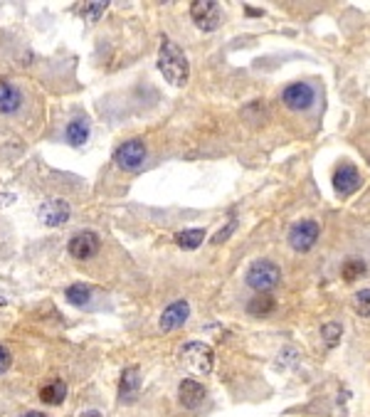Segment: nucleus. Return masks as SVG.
Listing matches in <instances>:
<instances>
[{
    "label": "nucleus",
    "instance_id": "24",
    "mask_svg": "<svg viewBox=\"0 0 370 417\" xmlns=\"http://www.w3.org/2000/svg\"><path fill=\"white\" fill-rule=\"evenodd\" d=\"M235 227H237V223H235V220H229V223H227V227H225V230H220L218 235L212 237V242H215V245H223V242L227 240V237L232 235V232H235Z\"/></svg>",
    "mask_w": 370,
    "mask_h": 417
},
{
    "label": "nucleus",
    "instance_id": "9",
    "mask_svg": "<svg viewBox=\"0 0 370 417\" xmlns=\"http://www.w3.org/2000/svg\"><path fill=\"white\" fill-rule=\"evenodd\" d=\"M99 245H101V240H99L96 232H92V230H82V232H76V235L72 237L70 245H67V250H70V254L74 259H89L99 252Z\"/></svg>",
    "mask_w": 370,
    "mask_h": 417
},
{
    "label": "nucleus",
    "instance_id": "14",
    "mask_svg": "<svg viewBox=\"0 0 370 417\" xmlns=\"http://www.w3.org/2000/svg\"><path fill=\"white\" fill-rule=\"evenodd\" d=\"M65 398H67V385L59 378H52V380H48L40 388V400L45 405H62Z\"/></svg>",
    "mask_w": 370,
    "mask_h": 417
},
{
    "label": "nucleus",
    "instance_id": "16",
    "mask_svg": "<svg viewBox=\"0 0 370 417\" xmlns=\"http://www.w3.org/2000/svg\"><path fill=\"white\" fill-rule=\"evenodd\" d=\"M65 136L72 146H82V143L89 139V123L84 121V119H74V121L67 123Z\"/></svg>",
    "mask_w": 370,
    "mask_h": 417
},
{
    "label": "nucleus",
    "instance_id": "5",
    "mask_svg": "<svg viewBox=\"0 0 370 417\" xmlns=\"http://www.w3.org/2000/svg\"><path fill=\"white\" fill-rule=\"evenodd\" d=\"M318 232H321V227H318L316 220H301V223H296L294 227L289 230V245L296 252H309L316 245Z\"/></svg>",
    "mask_w": 370,
    "mask_h": 417
},
{
    "label": "nucleus",
    "instance_id": "7",
    "mask_svg": "<svg viewBox=\"0 0 370 417\" xmlns=\"http://www.w3.org/2000/svg\"><path fill=\"white\" fill-rule=\"evenodd\" d=\"M314 99H316V92H314L311 84H306V82L289 84L282 92V101L291 112H304V109H309V106L314 104Z\"/></svg>",
    "mask_w": 370,
    "mask_h": 417
},
{
    "label": "nucleus",
    "instance_id": "15",
    "mask_svg": "<svg viewBox=\"0 0 370 417\" xmlns=\"http://www.w3.org/2000/svg\"><path fill=\"white\" fill-rule=\"evenodd\" d=\"M138 388H141V376H138V368H126L121 376V385H119V395L126 403H134L136 395H138Z\"/></svg>",
    "mask_w": 370,
    "mask_h": 417
},
{
    "label": "nucleus",
    "instance_id": "1",
    "mask_svg": "<svg viewBox=\"0 0 370 417\" xmlns=\"http://www.w3.org/2000/svg\"><path fill=\"white\" fill-rule=\"evenodd\" d=\"M158 70H161V74L168 79V84H173V87H185L190 79L188 57H185L183 50L178 48L173 40H168V37H163V42H161Z\"/></svg>",
    "mask_w": 370,
    "mask_h": 417
},
{
    "label": "nucleus",
    "instance_id": "22",
    "mask_svg": "<svg viewBox=\"0 0 370 417\" xmlns=\"http://www.w3.org/2000/svg\"><path fill=\"white\" fill-rule=\"evenodd\" d=\"M353 309H356V314L363 318L370 316V289H360L358 294L353 296Z\"/></svg>",
    "mask_w": 370,
    "mask_h": 417
},
{
    "label": "nucleus",
    "instance_id": "3",
    "mask_svg": "<svg viewBox=\"0 0 370 417\" xmlns=\"http://www.w3.org/2000/svg\"><path fill=\"white\" fill-rule=\"evenodd\" d=\"M181 356H183V360H185V365H188L190 370H195V373H203V376H207V373L212 370V363H215L212 348L207 346V343H203V341H188L185 346H183Z\"/></svg>",
    "mask_w": 370,
    "mask_h": 417
},
{
    "label": "nucleus",
    "instance_id": "2",
    "mask_svg": "<svg viewBox=\"0 0 370 417\" xmlns=\"http://www.w3.org/2000/svg\"><path fill=\"white\" fill-rule=\"evenodd\" d=\"M245 279L249 287L257 289L259 294H269L271 289L282 282V269H279L274 262H269V259H257V262L247 269Z\"/></svg>",
    "mask_w": 370,
    "mask_h": 417
},
{
    "label": "nucleus",
    "instance_id": "6",
    "mask_svg": "<svg viewBox=\"0 0 370 417\" xmlns=\"http://www.w3.org/2000/svg\"><path fill=\"white\" fill-rule=\"evenodd\" d=\"M190 18L198 25L200 30H215L223 20V12H220V3L215 0H195L190 6Z\"/></svg>",
    "mask_w": 370,
    "mask_h": 417
},
{
    "label": "nucleus",
    "instance_id": "12",
    "mask_svg": "<svg viewBox=\"0 0 370 417\" xmlns=\"http://www.w3.org/2000/svg\"><path fill=\"white\" fill-rule=\"evenodd\" d=\"M205 388H203V383L193 380V378H185L181 380L178 385V398H181V405L188 407V410H195V407L203 405V400H205Z\"/></svg>",
    "mask_w": 370,
    "mask_h": 417
},
{
    "label": "nucleus",
    "instance_id": "10",
    "mask_svg": "<svg viewBox=\"0 0 370 417\" xmlns=\"http://www.w3.org/2000/svg\"><path fill=\"white\" fill-rule=\"evenodd\" d=\"M37 215H40V220L45 225H50V227H57V225L67 223L70 220V203L62 198H54V200H45L40 205V210H37Z\"/></svg>",
    "mask_w": 370,
    "mask_h": 417
},
{
    "label": "nucleus",
    "instance_id": "17",
    "mask_svg": "<svg viewBox=\"0 0 370 417\" xmlns=\"http://www.w3.org/2000/svg\"><path fill=\"white\" fill-rule=\"evenodd\" d=\"M203 240H205V230H200V227L183 230V232L176 235V245L181 247V250H198V247L203 245Z\"/></svg>",
    "mask_w": 370,
    "mask_h": 417
},
{
    "label": "nucleus",
    "instance_id": "21",
    "mask_svg": "<svg viewBox=\"0 0 370 417\" xmlns=\"http://www.w3.org/2000/svg\"><path fill=\"white\" fill-rule=\"evenodd\" d=\"M341 334H343V329H341V323H336V321H326L321 326V336H323V341L329 343V346H336V343L341 341Z\"/></svg>",
    "mask_w": 370,
    "mask_h": 417
},
{
    "label": "nucleus",
    "instance_id": "18",
    "mask_svg": "<svg viewBox=\"0 0 370 417\" xmlns=\"http://www.w3.org/2000/svg\"><path fill=\"white\" fill-rule=\"evenodd\" d=\"M274 306H276V301L271 294H257L249 304H247V312L252 314V316H269V314L274 312Z\"/></svg>",
    "mask_w": 370,
    "mask_h": 417
},
{
    "label": "nucleus",
    "instance_id": "11",
    "mask_svg": "<svg viewBox=\"0 0 370 417\" xmlns=\"http://www.w3.org/2000/svg\"><path fill=\"white\" fill-rule=\"evenodd\" d=\"M188 316H190V304L185 299H178V301H173V304L165 306L158 323L163 331H176L188 321Z\"/></svg>",
    "mask_w": 370,
    "mask_h": 417
},
{
    "label": "nucleus",
    "instance_id": "25",
    "mask_svg": "<svg viewBox=\"0 0 370 417\" xmlns=\"http://www.w3.org/2000/svg\"><path fill=\"white\" fill-rule=\"evenodd\" d=\"M10 363H12L10 351H8L6 346H0V373H6V370L10 368Z\"/></svg>",
    "mask_w": 370,
    "mask_h": 417
},
{
    "label": "nucleus",
    "instance_id": "8",
    "mask_svg": "<svg viewBox=\"0 0 370 417\" xmlns=\"http://www.w3.org/2000/svg\"><path fill=\"white\" fill-rule=\"evenodd\" d=\"M360 183H363V178H360L358 168L353 163H341L333 171V190L341 198H348V195L356 193L360 188Z\"/></svg>",
    "mask_w": 370,
    "mask_h": 417
},
{
    "label": "nucleus",
    "instance_id": "27",
    "mask_svg": "<svg viewBox=\"0 0 370 417\" xmlns=\"http://www.w3.org/2000/svg\"><path fill=\"white\" fill-rule=\"evenodd\" d=\"M20 417H48V415H42V412H37V410H30V412H25V415H20Z\"/></svg>",
    "mask_w": 370,
    "mask_h": 417
},
{
    "label": "nucleus",
    "instance_id": "26",
    "mask_svg": "<svg viewBox=\"0 0 370 417\" xmlns=\"http://www.w3.org/2000/svg\"><path fill=\"white\" fill-rule=\"evenodd\" d=\"M79 417H104L101 412H96V410H87V412H82Z\"/></svg>",
    "mask_w": 370,
    "mask_h": 417
},
{
    "label": "nucleus",
    "instance_id": "19",
    "mask_svg": "<svg viewBox=\"0 0 370 417\" xmlns=\"http://www.w3.org/2000/svg\"><path fill=\"white\" fill-rule=\"evenodd\" d=\"M363 274H365L363 259H348V262H343V267H341L343 282H356V279H360Z\"/></svg>",
    "mask_w": 370,
    "mask_h": 417
},
{
    "label": "nucleus",
    "instance_id": "13",
    "mask_svg": "<svg viewBox=\"0 0 370 417\" xmlns=\"http://www.w3.org/2000/svg\"><path fill=\"white\" fill-rule=\"evenodd\" d=\"M23 106V94L20 89L10 82L0 79V114H15Z\"/></svg>",
    "mask_w": 370,
    "mask_h": 417
},
{
    "label": "nucleus",
    "instance_id": "23",
    "mask_svg": "<svg viewBox=\"0 0 370 417\" xmlns=\"http://www.w3.org/2000/svg\"><path fill=\"white\" fill-rule=\"evenodd\" d=\"M106 6H109V3H104V0H92V3H84V8H82V18H84V20H89V23H96V20H99L101 12L106 10Z\"/></svg>",
    "mask_w": 370,
    "mask_h": 417
},
{
    "label": "nucleus",
    "instance_id": "20",
    "mask_svg": "<svg viewBox=\"0 0 370 417\" xmlns=\"http://www.w3.org/2000/svg\"><path fill=\"white\" fill-rule=\"evenodd\" d=\"M89 296H92V289L84 287V284H72V287H67V299H70L72 304H76V306L87 304Z\"/></svg>",
    "mask_w": 370,
    "mask_h": 417
},
{
    "label": "nucleus",
    "instance_id": "4",
    "mask_svg": "<svg viewBox=\"0 0 370 417\" xmlns=\"http://www.w3.org/2000/svg\"><path fill=\"white\" fill-rule=\"evenodd\" d=\"M143 161H146V143L141 139H131L114 151V163L123 171H138Z\"/></svg>",
    "mask_w": 370,
    "mask_h": 417
}]
</instances>
